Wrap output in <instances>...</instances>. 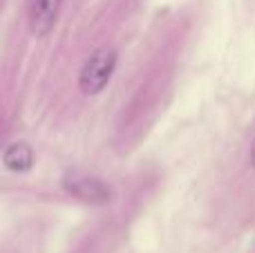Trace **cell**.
<instances>
[{"instance_id":"6da1fadb","label":"cell","mask_w":255,"mask_h":253,"mask_svg":"<svg viewBox=\"0 0 255 253\" xmlns=\"http://www.w3.org/2000/svg\"><path fill=\"white\" fill-rule=\"evenodd\" d=\"M117 65V52L110 47H101L88 58L79 76V88L83 94H99L108 85Z\"/></svg>"},{"instance_id":"7a4b0ae2","label":"cell","mask_w":255,"mask_h":253,"mask_svg":"<svg viewBox=\"0 0 255 253\" xmlns=\"http://www.w3.org/2000/svg\"><path fill=\"white\" fill-rule=\"evenodd\" d=\"M63 0H27L29 29L36 38H45L56 25Z\"/></svg>"},{"instance_id":"3957f363","label":"cell","mask_w":255,"mask_h":253,"mask_svg":"<svg viewBox=\"0 0 255 253\" xmlns=\"http://www.w3.org/2000/svg\"><path fill=\"white\" fill-rule=\"evenodd\" d=\"M63 186H65V191L70 195H74L76 200L88 202V204H108L112 200L110 186L97 177H79V175H74V177H67L63 182Z\"/></svg>"},{"instance_id":"277c9868","label":"cell","mask_w":255,"mask_h":253,"mask_svg":"<svg viewBox=\"0 0 255 253\" xmlns=\"http://www.w3.org/2000/svg\"><path fill=\"white\" fill-rule=\"evenodd\" d=\"M2 161L13 173H25V170H29L31 164H34V150H31L27 143H11V146L4 150Z\"/></svg>"},{"instance_id":"5b68a950","label":"cell","mask_w":255,"mask_h":253,"mask_svg":"<svg viewBox=\"0 0 255 253\" xmlns=\"http://www.w3.org/2000/svg\"><path fill=\"white\" fill-rule=\"evenodd\" d=\"M251 164H253V168H255V141H253V148H251Z\"/></svg>"}]
</instances>
